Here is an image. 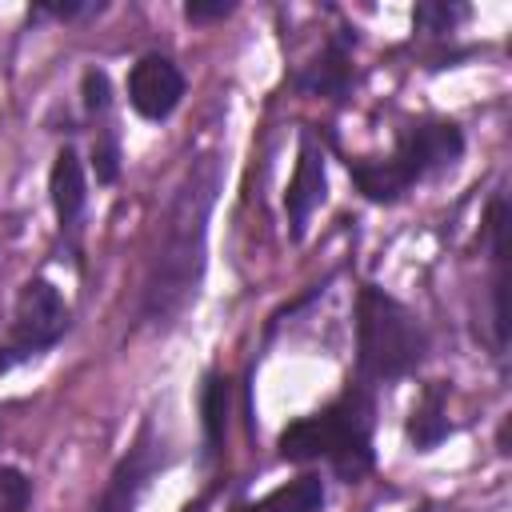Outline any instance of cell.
I'll return each instance as SVG.
<instances>
[{
    "instance_id": "cell-1",
    "label": "cell",
    "mask_w": 512,
    "mask_h": 512,
    "mask_svg": "<svg viewBox=\"0 0 512 512\" xmlns=\"http://www.w3.org/2000/svg\"><path fill=\"white\" fill-rule=\"evenodd\" d=\"M216 196V164L204 156L184 188L172 200L168 224L160 232V248L152 256L148 268V284H144V316L152 320H168L172 312H180L200 284V268H204V224H208V208Z\"/></svg>"
},
{
    "instance_id": "cell-2",
    "label": "cell",
    "mask_w": 512,
    "mask_h": 512,
    "mask_svg": "<svg viewBox=\"0 0 512 512\" xmlns=\"http://www.w3.org/2000/svg\"><path fill=\"white\" fill-rule=\"evenodd\" d=\"M284 460H332L344 480H360L372 468V400L360 388H348L336 404L316 416L292 420L280 432Z\"/></svg>"
},
{
    "instance_id": "cell-3",
    "label": "cell",
    "mask_w": 512,
    "mask_h": 512,
    "mask_svg": "<svg viewBox=\"0 0 512 512\" xmlns=\"http://www.w3.org/2000/svg\"><path fill=\"white\" fill-rule=\"evenodd\" d=\"M356 356L368 380H396L412 372L424 356V332L416 316L384 296L380 288H360L356 300Z\"/></svg>"
},
{
    "instance_id": "cell-4",
    "label": "cell",
    "mask_w": 512,
    "mask_h": 512,
    "mask_svg": "<svg viewBox=\"0 0 512 512\" xmlns=\"http://www.w3.org/2000/svg\"><path fill=\"white\" fill-rule=\"evenodd\" d=\"M68 300L56 292V284L48 280H28L8 312V324L0 332V372L40 356L44 348H52L64 332H68Z\"/></svg>"
},
{
    "instance_id": "cell-5",
    "label": "cell",
    "mask_w": 512,
    "mask_h": 512,
    "mask_svg": "<svg viewBox=\"0 0 512 512\" xmlns=\"http://www.w3.org/2000/svg\"><path fill=\"white\" fill-rule=\"evenodd\" d=\"M460 152H464L460 128H456V124L428 120V124H412V128L400 136V148H396L392 164L400 168V176H404L408 184H416V180L428 176L432 168L452 164Z\"/></svg>"
},
{
    "instance_id": "cell-6",
    "label": "cell",
    "mask_w": 512,
    "mask_h": 512,
    "mask_svg": "<svg viewBox=\"0 0 512 512\" xmlns=\"http://www.w3.org/2000/svg\"><path fill=\"white\" fill-rule=\"evenodd\" d=\"M184 96V76L168 56H144L128 76V100L144 120H164Z\"/></svg>"
},
{
    "instance_id": "cell-7",
    "label": "cell",
    "mask_w": 512,
    "mask_h": 512,
    "mask_svg": "<svg viewBox=\"0 0 512 512\" xmlns=\"http://www.w3.org/2000/svg\"><path fill=\"white\" fill-rule=\"evenodd\" d=\"M324 188H328V180H324V152H320L316 136H312V132H304V136H300L296 176H292V184H288V192H284V208H288V220H292L296 236L304 232V224H308L312 208L324 200Z\"/></svg>"
},
{
    "instance_id": "cell-8",
    "label": "cell",
    "mask_w": 512,
    "mask_h": 512,
    "mask_svg": "<svg viewBox=\"0 0 512 512\" xmlns=\"http://www.w3.org/2000/svg\"><path fill=\"white\" fill-rule=\"evenodd\" d=\"M156 464H160V460H156L152 440H148V436H140V440H136V448L116 464V472H112L108 488L100 492L96 512H132V508H136V500H140V492L148 488V480H152Z\"/></svg>"
},
{
    "instance_id": "cell-9",
    "label": "cell",
    "mask_w": 512,
    "mask_h": 512,
    "mask_svg": "<svg viewBox=\"0 0 512 512\" xmlns=\"http://www.w3.org/2000/svg\"><path fill=\"white\" fill-rule=\"evenodd\" d=\"M48 192H52V208L60 216L64 228H72L88 204V180H84V164L72 148H64L52 164V180H48Z\"/></svg>"
},
{
    "instance_id": "cell-10",
    "label": "cell",
    "mask_w": 512,
    "mask_h": 512,
    "mask_svg": "<svg viewBox=\"0 0 512 512\" xmlns=\"http://www.w3.org/2000/svg\"><path fill=\"white\" fill-rule=\"evenodd\" d=\"M348 172H352V180L360 184V192L368 196V200H380V204H388V200H400L412 184L400 176V168L392 164V160H348Z\"/></svg>"
},
{
    "instance_id": "cell-11",
    "label": "cell",
    "mask_w": 512,
    "mask_h": 512,
    "mask_svg": "<svg viewBox=\"0 0 512 512\" xmlns=\"http://www.w3.org/2000/svg\"><path fill=\"white\" fill-rule=\"evenodd\" d=\"M320 504H324V484L316 476H300V480H292V484H284V488L268 492L264 500L244 504L236 512H320Z\"/></svg>"
},
{
    "instance_id": "cell-12",
    "label": "cell",
    "mask_w": 512,
    "mask_h": 512,
    "mask_svg": "<svg viewBox=\"0 0 512 512\" xmlns=\"http://www.w3.org/2000/svg\"><path fill=\"white\" fill-rule=\"evenodd\" d=\"M408 436L416 448H432L448 436V416H444V384H428L424 396L416 400L412 408V420H408Z\"/></svg>"
},
{
    "instance_id": "cell-13",
    "label": "cell",
    "mask_w": 512,
    "mask_h": 512,
    "mask_svg": "<svg viewBox=\"0 0 512 512\" xmlns=\"http://www.w3.org/2000/svg\"><path fill=\"white\" fill-rule=\"evenodd\" d=\"M300 88L308 92H320V96H344L348 88V56H344V44H332L308 76H300Z\"/></svg>"
},
{
    "instance_id": "cell-14",
    "label": "cell",
    "mask_w": 512,
    "mask_h": 512,
    "mask_svg": "<svg viewBox=\"0 0 512 512\" xmlns=\"http://www.w3.org/2000/svg\"><path fill=\"white\" fill-rule=\"evenodd\" d=\"M200 412H204L208 448H216V444L224 440V420H228V380H224V376H208V380H204Z\"/></svg>"
},
{
    "instance_id": "cell-15",
    "label": "cell",
    "mask_w": 512,
    "mask_h": 512,
    "mask_svg": "<svg viewBox=\"0 0 512 512\" xmlns=\"http://www.w3.org/2000/svg\"><path fill=\"white\" fill-rule=\"evenodd\" d=\"M32 484L20 468H0V512H28Z\"/></svg>"
},
{
    "instance_id": "cell-16",
    "label": "cell",
    "mask_w": 512,
    "mask_h": 512,
    "mask_svg": "<svg viewBox=\"0 0 512 512\" xmlns=\"http://www.w3.org/2000/svg\"><path fill=\"white\" fill-rule=\"evenodd\" d=\"M464 12H468V8H460V4H420V8L412 12V20H416V28H424V32H448L456 20H464Z\"/></svg>"
},
{
    "instance_id": "cell-17",
    "label": "cell",
    "mask_w": 512,
    "mask_h": 512,
    "mask_svg": "<svg viewBox=\"0 0 512 512\" xmlns=\"http://www.w3.org/2000/svg\"><path fill=\"white\" fill-rule=\"evenodd\" d=\"M112 100V88H108V76L104 72H84V108L88 112H104Z\"/></svg>"
},
{
    "instance_id": "cell-18",
    "label": "cell",
    "mask_w": 512,
    "mask_h": 512,
    "mask_svg": "<svg viewBox=\"0 0 512 512\" xmlns=\"http://www.w3.org/2000/svg\"><path fill=\"white\" fill-rule=\"evenodd\" d=\"M504 228H508V208H504V200H492V208H488V236H492L496 264H504Z\"/></svg>"
},
{
    "instance_id": "cell-19",
    "label": "cell",
    "mask_w": 512,
    "mask_h": 512,
    "mask_svg": "<svg viewBox=\"0 0 512 512\" xmlns=\"http://www.w3.org/2000/svg\"><path fill=\"white\" fill-rule=\"evenodd\" d=\"M184 12H188V20H220L232 12V4L228 0H188Z\"/></svg>"
},
{
    "instance_id": "cell-20",
    "label": "cell",
    "mask_w": 512,
    "mask_h": 512,
    "mask_svg": "<svg viewBox=\"0 0 512 512\" xmlns=\"http://www.w3.org/2000/svg\"><path fill=\"white\" fill-rule=\"evenodd\" d=\"M96 176H100L104 184L116 180V144H112V140L96 148Z\"/></svg>"
},
{
    "instance_id": "cell-21",
    "label": "cell",
    "mask_w": 512,
    "mask_h": 512,
    "mask_svg": "<svg viewBox=\"0 0 512 512\" xmlns=\"http://www.w3.org/2000/svg\"><path fill=\"white\" fill-rule=\"evenodd\" d=\"M92 8H100V4H40V12L60 16V20H68V16H84V12H92Z\"/></svg>"
}]
</instances>
